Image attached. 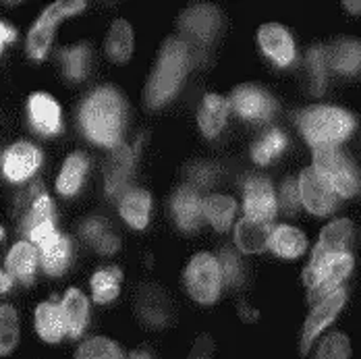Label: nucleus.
<instances>
[{"mask_svg":"<svg viewBox=\"0 0 361 359\" xmlns=\"http://www.w3.org/2000/svg\"><path fill=\"white\" fill-rule=\"evenodd\" d=\"M81 123L90 140L96 144L112 147L121 142L123 133V100L121 96L102 87L96 90L81 108Z\"/></svg>","mask_w":361,"mask_h":359,"instance_id":"f257e3e1","label":"nucleus"},{"mask_svg":"<svg viewBox=\"0 0 361 359\" xmlns=\"http://www.w3.org/2000/svg\"><path fill=\"white\" fill-rule=\"evenodd\" d=\"M187 69H189L187 44L180 42V39H169L162 46L158 65H156L154 75H152V79L147 83V90H145L147 104L160 107L166 100H171L175 96V92L179 90L180 81H183Z\"/></svg>","mask_w":361,"mask_h":359,"instance_id":"f03ea898","label":"nucleus"},{"mask_svg":"<svg viewBox=\"0 0 361 359\" xmlns=\"http://www.w3.org/2000/svg\"><path fill=\"white\" fill-rule=\"evenodd\" d=\"M303 138L312 147L338 145L353 131V116L336 107H310L299 116Z\"/></svg>","mask_w":361,"mask_h":359,"instance_id":"7ed1b4c3","label":"nucleus"},{"mask_svg":"<svg viewBox=\"0 0 361 359\" xmlns=\"http://www.w3.org/2000/svg\"><path fill=\"white\" fill-rule=\"evenodd\" d=\"M353 270L351 253H330L322 257H312L303 270V283L307 287V299L312 305L320 303L328 295H332L341 283Z\"/></svg>","mask_w":361,"mask_h":359,"instance_id":"20e7f679","label":"nucleus"},{"mask_svg":"<svg viewBox=\"0 0 361 359\" xmlns=\"http://www.w3.org/2000/svg\"><path fill=\"white\" fill-rule=\"evenodd\" d=\"M322 179L336 191L338 197L355 195L360 189V179L349 162V158L338 150V145L330 147H314V166Z\"/></svg>","mask_w":361,"mask_h":359,"instance_id":"39448f33","label":"nucleus"},{"mask_svg":"<svg viewBox=\"0 0 361 359\" xmlns=\"http://www.w3.org/2000/svg\"><path fill=\"white\" fill-rule=\"evenodd\" d=\"M185 285L189 295L200 303H214L222 288V270L220 262L212 253H197L191 257L185 270Z\"/></svg>","mask_w":361,"mask_h":359,"instance_id":"423d86ee","label":"nucleus"},{"mask_svg":"<svg viewBox=\"0 0 361 359\" xmlns=\"http://www.w3.org/2000/svg\"><path fill=\"white\" fill-rule=\"evenodd\" d=\"M85 8V2L81 0H59L54 4H50L34 23V28L30 30V36H27V52L34 61H42L50 48V42L54 36V30L56 25L71 17L77 15Z\"/></svg>","mask_w":361,"mask_h":359,"instance_id":"0eeeda50","label":"nucleus"},{"mask_svg":"<svg viewBox=\"0 0 361 359\" xmlns=\"http://www.w3.org/2000/svg\"><path fill=\"white\" fill-rule=\"evenodd\" d=\"M297 189H299V200L303 202V206L316 216L330 214L332 210H336L338 200H341L336 191L312 166L301 173Z\"/></svg>","mask_w":361,"mask_h":359,"instance_id":"6e6552de","label":"nucleus"},{"mask_svg":"<svg viewBox=\"0 0 361 359\" xmlns=\"http://www.w3.org/2000/svg\"><path fill=\"white\" fill-rule=\"evenodd\" d=\"M345 299H347V291L345 288H336L332 295H328L326 299H322L320 303H316L312 308L307 320L303 324V332H301V343H299L301 355H307V351L312 349V345L318 339V334L338 316V312L345 305Z\"/></svg>","mask_w":361,"mask_h":359,"instance_id":"1a4fd4ad","label":"nucleus"},{"mask_svg":"<svg viewBox=\"0 0 361 359\" xmlns=\"http://www.w3.org/2000/svg\"><path fill=\"white\" fill-rule=\"evenodd\" d=\"M245 218L253 222L270 224L276 216V197L270 181L264 177H252L245 183Z\"/></svg>","mask_w":361,"mask_h":359,"instance_id":"9d476101","label":"nucleus"},{"mask_svg":"<svg viewBox=\"0 0 361 359\" xmlns=\"http://www.w3.org/2000/svg\"><path fill=\"white\" fill-rule=\"evenodd\" d=\"M39 164H42V154L36 145L27 144V142H17L4 154L2 173L11 181H25L36 173Z\"/></svg>","mask_w":361,"mask_h":359,"instance_id":"9b49d317","label":"nucleus"},{"mask_svg":"<svg viewBox=\"0 0 361 359\" xmlns=\"http://www.w3.org/2000/svg\"><path fill=\"white\" fill-rule=\"evenodd\" d=\"M231 104L241 116H245L250 121H266L274 112L272 98L255 85L237 87L231 96Z\"/></svg>","mask_w":361,"mask_h":359,"instance_id":"f8f14e48","label":"nucleus"},{"mask_svg":"<svg viewBox=\"0 0 361 359\" xmlns=\"http://www.w3.org/2000/svg\"><path fill=\"white\" fill-rule=\"evenodd\" d=\"M257 39L262 50L281 67H287L295 59V44L290 34L279 23H266L259 28Z\"/></svg>","mask_w":361,"mask_h":359,"instance_id":"ddd939ff","label":"nucleus"},{"mask_svg":"<svg viewBox=\"0 0 361 359\" xmlns=\"http://www.w3.org/2000/svg\"><path fill=\"white\" fill-rule=\"evenodd\" d=\"M351 237H353V224L351 220L343 218V220H334L330 224H326L320 233L318 245L312 253V257H322L330 253H351Z\"/></svg>","mask_w":361,"mask_h":359,"instance_id":"4468645a","label":"nucleus"},{"mask_svg":"<svg viewBox=\"0 0 361 359\" xmlns=\"http://www.w3.org/2000/svg\"><path fill=\"white\" fill-rule=\"evenodd\" d=\"M37 252L34 243L21 241L11 248L6 255V272L11 279H17L21 283H32L36 276Z\"/></svg>","mask_w":361,"mask_h":359,"instance_id":"2eb2a0df","label":"nucleus"},{"mask_svg":"<svg viewBox=\"0 0 361 359\" xmlns=\"http://www.w3.org/2000/svg\"><path fill=\"white\" fill-rule=\"evenodd\" d=\"M36 330L46 343H59L67 334V324L61 303L44 301L36 310Z\"/></svg>","mask_w":361,"mask_h":359,"instance_id":"dca6fc26","label":"nucleus"},{"mask_svg":"<svg viewBox=\"0 0 361 359\" xmlns=\"http://www.w3.org/2000/svg\"><path fill=\"white\" fill-rule=\"evenodd\" d=\"M30 116L37 131L52 135L61 129V108L54 98L46 94H34L30 98Z\"/></svg>","mask_w":361,"mask_h":359,"instance_id":"f3484780","label":"nucleus"},{"mask_svg":"<svg viewBox=\"0 0 361 359\" xmlns=\"http://www.w3.org/2000/svg\"><path fill=\"white\" fill-rule=\"evenodd\" d=\"M63 316H65V324H67V334L71 339H77L83 334L85 326H87V299L79 288H69L63 303H61Z\"/></svg>","mask_w":361,"mask_h":359,"instance_id":"a211bd4d","label":"nucleus"},{"mask_svg":"<svg viewBox=\"0 0 361 359\" xmlns=\"http://www.w3.org/2000/svg\"><path fill=\"white\" fill-rule=\"evenodd\" d=\"M270 224L264 222H253V220H239V224L235 226V241L237 248L243 253H259L268 248L270 241Z\"/></svg>","mask_w":361,"mask_h":359,"instance_id":"6ab92c4d","label":"nucleus"},{"mask_svg":"<svg viewBox=\"0 0 361 359\" xmlns=\"http://www.w3.org/2000/svg\"><path fill=\"white\" fill-rule=\"evenodd\" d=\"M226 114H228V102L222 96L208 94L202 102L200 114H197V123H200L202 133L206 138H216L220 129L224 127Z\"/></svg>","mask_w":361,"mask_h":359,"instance_id":"aec40b11","label":"nucleus"},{"mask_svg":"<svg viewBox=\"0 0 361 359\" xmlns=\"http://www.w3.org/2000/svg\"><path fill=\"white\" fill-rule=\"evenodd\" d=\"M268 245L279 253L281 257H289V260H293V257H299L301 253L305 252L307 239H305V235H303L299 229L283 224V226H279V229H274V231L270 233Z\"/></svg>","mask_w":361,"mask_h":359,"instance_id":"412c9836","label":"nucleus"},{"mask_svg":"<svg viewBox=\"0 0 361 359\" xmlns=\"http://www.w3.org/2000/svg\"><path fill=\"white\" fill-rule=\"evenodd\" d=\"M133 52V30L125 19H116L106 37V54L114 63H127Z\"/></svg>","mask_w":361,"mask_h":359,"instance_id":"4be33fe9","label":"nucleus"},{"mask_svg":"<svg viewBox=\"0 0 361 359\" xmlns=\"http://www.w3.org/2000/svg\"><path fill=\"white\" fill-rule=\"evenodd\" d=\"M85 171H87V158L85 154L81 152H75L71 154L61 173H59V179H56V189L63 193V195H75L83 183V177H85Z\"/></svg>","mask_w":361,"mask_h":359,"instance_id":"5701e85b","label":"nucleus"},{"mask_svg":"<svg viewBox=\"0 0 361 359\" xmlns=\"http://www.w3.org/2000/svg\"><path fill=\"white\" fill-rule=\"evenodd\" d=\"M37 250L42 253V264H44V270L48 274L56 276V274H61L67 268L69 255H71V245H69V239L63 237L61 233L54 239H50L44 245H39Z\"/></svg>","mask_w":361,"mask_h":359,"instance_id":"b1692460","label":"nucleus"},{"mask_svg":"<svg viewBox=\"0 0 361 359\" xmlns=\"http://www.w3.org/2000/svg\"><path fill=\"white\" fill-rule=\"evenodd\" d=\"M173 212L180 229H195L202 218V200L193 189H180L173 200Z\"/></svg>","mask_w":361,"mask_h":359,"instance_id":"393cba45","label":"nucleus"},{"mask_svg":"<svg viewBox=\"0 0 361 359\" xmlns=\"http://www.w3.org/2000/svg\"><path fill=\"white\" fill-rule=\"evenodd\" d=\"M149 193H145L142 189L129 191L123 202H121V216L135 229H144L147 224V216H149Z\"/></svg>","mask_w":361,"mask_h":359,"instance_id":"a878e982","label":"nucleus"},{"mask_svg":"<svg viewBox=\"0 0 361 359\" xmlns=\"http://www.w3.org/2000/svg\"><path fill=\"white\" fill-rule=\"evenodd\" d=\"M202 214L214 224V229L226 231L235 216V200L228 195H210L202 200Z\"/></svg>","mask_w":361,"mask_h":359,"instance_id":"bb28decb","label":"nucleus"},{"mask_svg":"<svg viewBox=\"0 0 361 359\" xmlns=\"http://www.w3.org/2000/svg\"><path fill=\"white\" fill-rule=\"evenodd\" d=\"M121 281H123V274H121L118 268H114V266L100 268L92 276L94 301L96 303H109V301H112L118 295V291H121Z\"/></svg>","mask_w":361,"mask_h":359,"instance_id":"cd10ccee","label":"nucleus"},{"mask_svg":"<svg viewBox=\"0 0 361 359\" xmlns=\"http://www.w3.org/2000/svg\"><path fill=\"white\" fill-rule=\"evenodd\" d=\"M185 30L197 39H208L214 34L216 25V11L212 6H195L183 19Z\"/></svg>","mask_w":361,"mask_h":359,"instance_id":"c85d7f7f","label":"nucleus"},{"mask_svg":"<svg viewBox=\"0 0 361 359\" xmlns=\"http://www.w3.org/2000/svg\"><path fill=\"white\" fill-rule=\"evenodd\" d=\"M73 359H127L123 349L106 336L87 339L75 353Z\"/></svg>","mask_w":361,"mask_h":359,"instance_id":"c756f323","label":"nucleus"},{"mask_svg":"<svg viewBox=\"0 0 361 359\" xmlns=\"http://www.w3.org/2000/svg\"><path fill=\"white\" fill-rule=\"evenodd\" d=\"M19 343V314L13 305H0V355H8Z\"/></svg>","mask_w":361,"mask_h":359,"instance_id":"7c9ffc66","label":"nucleus"},{"mask_svg":"<svg viewBox=\"0 0 361 359\" xmlns=\"http://www.w3.org/2000/svg\"><path fill=\"white\" fill-rule=\"evenodd\" d=\"M330 65L341 73H355L360 69V42H343L330 54Z\"/></svg>","mask_w":361,"mask_h":359,"instance_id":"2f4dec72","label":"nucleus"},{"mask_svg":"<svg viewBox=\"0 0 361 359\" xmlns=\"http://www.w3.org/2000/svg\"><path fill=\"white\" fill-rule=\"evenodd\" d=\"M46 222H54V204L48 195L37 197L36 202L30 206V210L23 216V224L21 229L30 235L36 226L46 224Z\"/></svg>","mask_w":361,"mask_h":359,"instance_id":"473e14b6","label":"nucleus"},{"mask_svg":"<svg viewBox=\"0 0 361 359\" xmlns=\"http://www.w3.org/2000/svg\"><path fill=\"white\" fill-rule=\"evenodd\" d=\"M285 145H287V138L281 131L274 129V131H270L259 144L253 147V160L257 164H268V162H272L285 150Z\"/></svg>","mask_w":361,"mask_h":359,"instance_id":"72a5a7b5","label":"nucleus"},{"mask_svg":"<svg viewBox=\"0 0 361 359\" xmlns=\"http://www.w3.org/2000/svg\"><path fill=\"white\" fill-rule=\"evenodd\" d=\"M351 358V343L343 332L328 334L318 347L316 359H349Z\"/></svg>","mask_w":361,"mask_h":359,"instance_id":"f704fd0d","label":"nucleus"},{"mask_svg":"<svg viewBox=\"0 0 361 359\" xmlns=\"http://www.w3.org/2000/svg\"><path fill=\"white\" fill-rule=\"evenodd\" d=\"M87 67V50L83 46H75L65 52V73L71 79H83Z\"/></svg>","mask_w":361,"mask_h":359,"instance_id":"c9c22d12","label":"nucleus"},{"mask_svg":"<svg viewBox=\"0 0 361 359\" xmlns=\"http://www.w3.org/2000/svg\"><path fill=\"white\" fill-rule=\"evenodd\" d=\"M83 233H85V237H87L96 248H100L102 252H112V250L116 248V241H114V237H110L109 235L106 224H102V222H98V220L87 222L85 229H83Z\"/></svg>","mask_w":361,"mask_h":359,"instance_id":"e433bc0d","label":"nucleus"},{"mask_svg":"<svg viewBox=\"0 0 361 359\" xmlns=\"http://www.w3.org/2000/svg\"><path fill=\"white\" fill-rule=\"evenodd\" d=\"M129 173V152L123 150V154H114L112 156V164L109 169V191L114 193V189H118L123 185V181L127 179Z\"/></svg>","mask_w":361,"mask_h":359,"instance_id":"4c0bfd02","label":"nucleus"},{"mask_svg":"<svg viewBox=\"0 0 361 359\" xmlns=\"http://www.w3.org/2000/svg\"><path fill=\"white\" fill-rule=\"evenodd\" d=\"M326 59H328V56H326L324 48H314V50H312V54H310V63H312V69H314V77L318 79L316 90H320V87H322V83H324Z\"/></svg>","mask_w":361,"mask_h":359,"instance_id":"58836bf2","label":"nucleus"},{"mask_svg":"<svg viewBox=\"0 0 361 359\" xmlns=\"http://www.w3.org/2000/svg\"><path fill=\"white\" fill-rule=\"evenodd\" d=\"M299 202V189H297V185H295V181H289L287 185H285V189H283V204L293 210V206Z\"/></svg>","mask_w":361,"mask_h":359,"instance_id":"ea45409f","label":"nucleus"},{"mask_svg":"<svg viewBox=\"0 0 361 359\" xmlns=\"http://www.w3.org/2000/svg\"><path fill=\"white\" fill-rule=\"evenodd\" d=\"M210 351H212L210 339H208V336H202V339H197V343H195V347H193V351H191V359H204Z\"/></svg>","mask_w":361,"mask_h":359,"instance_id":"a19ab883","label":"nucleus"},{"mask_svg":"<svg viewBox=\"0 0 361 359\" xmlns=\"http://www.w3.org/2000/svg\"><path fill=\"white\" fill-rule=\"evenodd\" d=\"M17 36V32L13 30V28H8L6 23H2L0 21V52H2V48H4V44H8V42H13Z\"/></svg>","mask_w":361,"mask_h":359,"instance_id":"79ce46f5","label":"nucleus"},{"mask_svg":"<svg viewBox=\"0 0 361 359\" xmlns=\"http://www.w3.org/2000/svg\"><path fill=\"white\" fill-rule=\"evenodd\" d=\"M11 285H13V279L8 274L0 272V293H6L11 288Z\"/></svg>","mask_w":361,"mask_h":359,"instance_id":"37998d69","label":"nucleus"},{"mask_svg":"<svg viewBox=\"0 0 361 359\" xmlns=\"http://www.w3.org/2000/svg\"><path fill=\"white\" fill-rule=\"evenodd\" d=\"M131 359H154L147 351H135L133 355H131Z\"/></svg>","mask_w":361,"mask_h":359,"instance_id":"c03bdc74","label":"nucleus"},{"mask_svg":"<svg viewBox=\"0 0 361 359\" xmlns=\"http://www.w3.org/2000/svg\"><path fill=\"white\" fill-rule=\"evenodd\" d=\"M345 6H347V8L351 6L353 13H360V2H345Z\"/></svg>","mask_w":361,"mask_h":359,"instance_id":"a18cd8bd","label":"nucleus"},{"mask_svg":"<svg viewBox=\"0 0 361 359\" xmlns=\"http://www.w3.org/2000/svg\"><path fill=\"white\" fill-rule=\"evenodd\" d=\"M2 241H4V229L0 226V245H2Z\"/></svg>","mask_w":361,"mask_h":359,"instance_id":"49530a36","label":"nucleus"}]
</instances>
